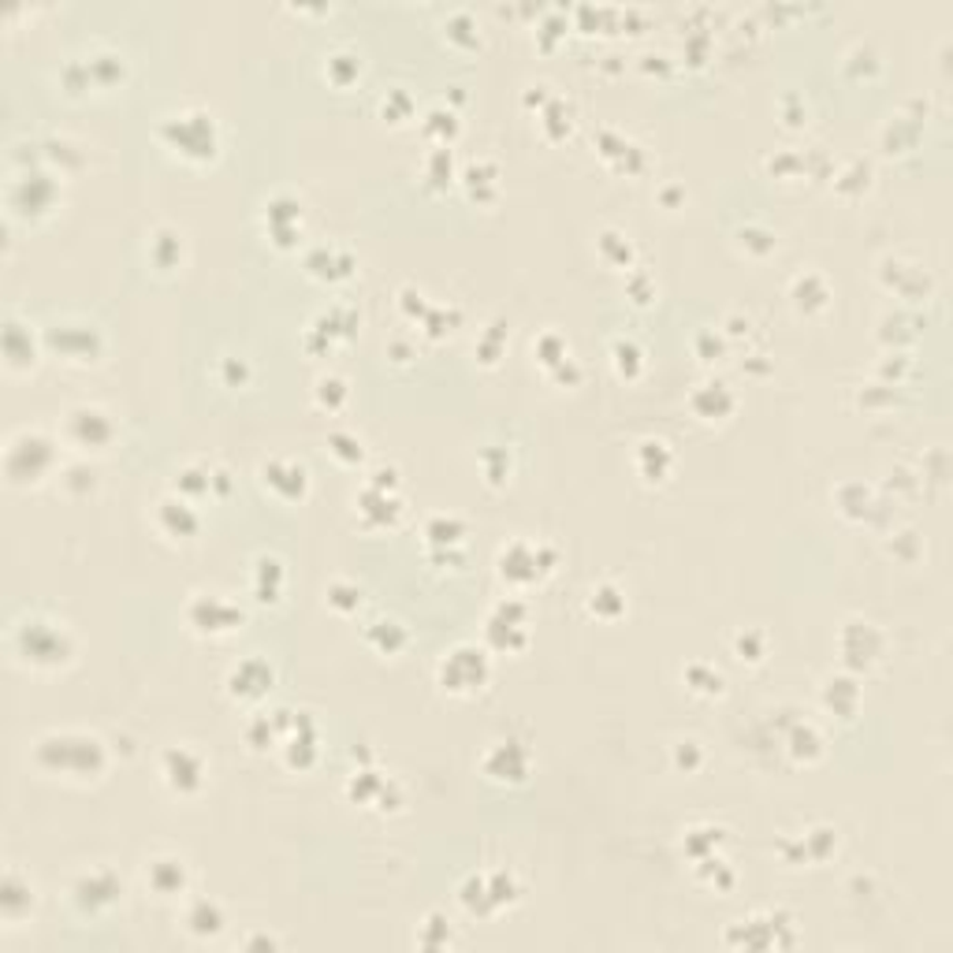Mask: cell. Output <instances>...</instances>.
<instances>
[{
  "label": "cell",
  "instance_id": "7a4b0ae2",
  "mask_svg": "<svg viewBox=\"0 0 953 953\" xmlns=\"http://www.w3.org/2000/svg\"><path fill=\"white\" fill-rule=\"evenodd\" d=\"M12 648L31 667H61L72 656V637L64 626L45 622V618H23L12 630Z\"/></svg>",
  "mask_w": 953,
  "mask_h": 953
},
{
  "label": "cell",
  "instance_id": "277c9868",
  "mask_svg": "<svg viewBox=\"0 0 953 953\" xmlns=\"http://www.w3.org/2000/svg\"><path fill=\"white\" fill-rule=\"evenodd\" d=\"M112 436V421H108L105 410L97 407H75L67 414V440L78 447H97Z\"/></svg>",
  "mask_w": 953,
  "mask_h": 953
},
{
  "label": "cell",
  "instance_id": "5b68a950",
  "mask_svg": "<svg viewBox=\"0 0 953 953\" xmlns=\"http://www.w3.org/2000/svg\"><path fill=\"white\" fill-rule=\"evenodd\" d=\"M444 685L447 690H469V685H480L488 674L485 660H480V652H469V648H458V652H451L444 660Z\"/></svg>",
  "mask_w": 953,
  "mask_h": 953
},
{
  "label": "cell",
  "instance_id": "6da1fadb",
  "mask_svg": "<svg viewBox=\"0 0 953 953\" xmlns=\"http://www.w3.org/2000/svg\"><path fill=\"white\" fill-rule=\"evenodd\" d=\"M34 756L45 771L61 775H97L105 768L101 741L86 738V734H48V738L37 741Z\"/></svg>",
  "mask_w": 953,
  "mask_h": 953
},
{
  "label": "cell",
  "instance_id": "3957f363",
  "mask_svg": "<svg viewBox=\"0 0 953 953\" xmlns=\"http://www.w3.org/2000/svg\"><path fill=\"white\" fill-rule=\"evenodd\" d=\"M56 466V444L37 429H19L12 440H8L4 451V469L12 485H31V480H42L48 469Z\"/></svg>",
  "mask_w": 953,
  "mask_h": 953
},
{
  "label": "cell",
  "instance_id": "52a82bcc",
  "mask_svg": "<svg viewBox=\"0 0 953 953\" xmlns=\"http://www.w3.org/2000/svg\"><path fill=\"white\" fill-rule=\"evenodd\" d=\"M4 354L12 366H19V361H31L34 358V343H31V328L23 332V324H8L4 328Z\"/></svg>",
  "mask_w": 953,
  "mask_h": 953
},
{
  "label": "cell",
  "instance_id": "8992f818",
  "mask_svg": "<svg viewBox=\"0 0 953 953\" xmlns=\"http://www.w3.org/2000/svg\"><path fill=\"white\" fill-rule=\"evenodd\" d=\"M202 775H205V764L198 752L191 749H169V756H164V779H169L175 790H194V786H202Z\"/></svg>",
  "mask_w": 953,
  "mask_h": 953
}]
</instances>
